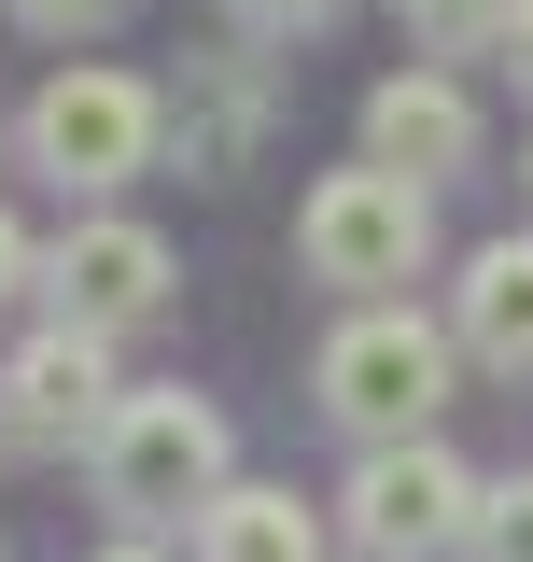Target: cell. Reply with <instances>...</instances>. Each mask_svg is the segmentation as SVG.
<instances>
[{
    "label": "cell",
    "mask_w": 533,
    "mask_h": 562,
    "mask_svg": "<svg viewBox=\"0 0 533 562\" xmlns=\"http://www.w3.org/2000/svg\"><path fill=\"white\" fill-rule=\"evenodd\" d=\"M450 366H464V338L450 324H421L407 295H379V310H351L324 338V422L337 436H365V450H407V436H435V408H450Z\"/></svg>",
    "instance_id": "1"
},
{
    "label": "cell",
    "mask_w": 533,
    "mask_h": 562,
    "mask_svg": "<svg viewBox=\"0 0 533 562\" xmlns=\"http://www.w3.org/2000/svg\"><path fill=\"white\" fill-rule=\"evenodd\" d=\"M421 254H435V183H407V169H324L295 198V268L337 281L351 310H379L394 281H421Z\"/></svg>",
    "instance_id": "2"
},
{
    "label": "cell",
    "mask_w": 533,
    "mask_h": 562,
    "mask_svg": "<svg viewBox=\"0 0 533 562\" xmlns=\"http://www.w3.org/2000/svg\"><path fill=\"white\" fill-rule=\"evenodd\" d=\"M84 464H99V506H127V520H183V506H225V408H211V394H183V380H140L127 408L99 422V450H84Z\"/></svg>",
    "instance_id": "3"
},
{
    "label": "cell",
    "mask_w": 533,
    "mask_h": 562,
    "mask_svg": "<svg viewBox=\"0 0 533 562\" xmlns=\"http://www.w3.org/2000/svg\"><path fill=\"white\" fill-rule=\"evenodd\" d=\"M155 140H169V99H155L140 70H113V57L43 70V99H29V169H43V183H70V198L140 183V169H155Z\"/></svg>",
    "instance_id": "4"
},
{
    "label": "cell",
    "mask_w": 533,
    "mask_h": 562,
    "mask_svg": "<svg viewBox=\"0 0 533 562\" xmlns=\"http://www.w3.org/2000/svg\"><path fill=\"white\" fill-rule=\"evenodd\" d=\"M337 506H351V549L365 562H450V549H477V506H491V492H477L435 436H407V450H365Z\"/></svg>",
    "instance_id": "5"
},
{
    "label": "cell",
    "mask_w": 533,
    "mask_h": 562,
    "mask_svg": "<svg viewBox=\"0 0 533 562\" xmlns=\"http://www.w3.org/2000/svg\"><path fill=\"white\" fill-rule=\"evenodd\" d=\"M113 408H127V380H113V338H99V324H29V338H14V366H0V422H14V436L99 450Z\"/></svg>",
    "instance_id": "6"
},
{
    "label": "cell",
    "mask_w": 533,
    "mask_h": 562,
    "mask_svg": "<svg viewBox=\"0 0 533 562\" xmlns=\"http://www.w3.org/2000/svg\"><path fill=\"white\" fill-rule=\"evenodd\" d=\"M43 281H57V324H99V338H127V324H155L169 310V239L140 225V211H84L57 254H43Z\"/></svg>",
    "instance_id": "7"
},
{
    "label": "cell",
    "mask_w": 533,
    "mask_h": 562,
    "mask_svg": "<svg viewBox=\"0 0 533 562\" xmlns=\"http://www.w3.org/2000/svg\"><path fill=\"white\" fill-rule=\"evenodd\" d=\"M365 169H407V183H450V169H477V99H464L435 57L379 70V85H365Z\"/></svg>",
    "instance_id": "8"
},
{
    "label": "cell",
    "mask_w": 533,
    "mask_h": 562,
    "mask_svg": "<svg viewBox=\"0 0 533 562\" xmlns=\"http://www.w3.org/2000/svg\"><path fill=\"white\" fill-rule=\"evenodd\" d=\"M450 338H464V366H491V380H533V239H477L464 254Z\"/></svg>",
    "instance_id": "9"
},
{
    "label": "cell",
    "mask_w": 533,
    "mask_h": 562,
    "mask_svg": "<svg viewBox=\"0 0 533 562\" xmlns=\"http://www.w3.org/2000/svg\"><path fill=\"white\" fill-rule=\"evenodd\" d=\"M197 562H324V520H309L295 492H253V479H239L197 520Z\"/></svg>",
    "instance_id": "10"
},
{
    "label": "cell",
    "mask_w": 533,
    "mask_h": 562,
    "mask_svg": "<svg viewBox=\"0 0 533 562\" xmlns=\"http://www.w3.org/2000/svg\"><path fill=\"white\" fill-rule=\"evenodd\" d=\"M520 14H533V0H394V29H407L435 70H450V57H491V43H520Z\"/></svg>",
    "instance_id": "11"
},
{
    "label": "cell",
    "mask_w": 533,
    "mask_h": 562,
    "mask_svg": "<svg viewBox=\"0 0 533 562\" xmlns=\"http://www.w3.org/2000/svg\"><path fill=\"white\" fill-rule=\"evenodd\" d=\"M477 562H533V479H491V506H477Z\"/></svg>",
    "instance_id": "12"
},
{
    "label": "cell",
    "mask_w": 533,
    "mask_h": 562,
    "mask_svg": "<svg viewBox=\"0 0 533 562\" xmlns=\"http://www.w3.org/2000/svg\"><path fill=\"white\" fill-rule=\"evenodd\" d=\"M127 0H14V29H43V43H84V29H113Z\"/></svg>",
    "instance_id": "13"
},
{
    "label": "cell",
    "mask_w": 533,
    "mask_h": 562,
    "mask_svg": "<svg viewBox=\"0 0 533 562\" xmlns=\"http://www.w3.org/2000/svg\"><path fill=\"white\" fill-rule=\"evenodd\" d=\"M225 14H239V29H266V43H295V29H324L337 0H225Z\"/></svg>",
    "instance_id": "14"
},
{
    "label": "cell",
    "mask_w": 533,
    "mask_h": 562,
    "mask_svg": "<svg viewBox=\"0 0 533 562\" xmlns=\"http://www.w3.org/2000/svg\"><path fill=\"white\" fill-rule=\"evenodd\" d=\"M29 281H43V254H29V225H14V211H0V310H14V295H29Z\"/></svg>",
    "instance_id": "15"
},
{
    "label": "cell",
    "mask_w": 533,
    "mask_h": 562,
    "mask_svg": "<svg viewBox=\"0 0 533 562\" xmlns=\"http://www.w3.org/2000/svg\"><path fill=\"white\" fill-rule=\"evenodd\" d=\"M506 57H520V85H533V14H520V43H506Z\"/></svg>",
    "instance_id": "16"
},
{
    "label": "cell",
    "mask_w": 533,
    "mask_h": 562,
    "mask_svg": "<svg viewBox=\"0 0 533 562\" xmlns=\"http://www.w3.org/2000/svg\"><path fill=\"white\" fill-rule=\"evenodd\" d=\"M99 562H155V549H99Z\"/></svg>",
    "instance_id": "17"
},
{
    "label": "cell",
    "mask_w": 533,
    "mask_h": 562,
    "mask_svg": "<svg viewBox=\"0 0 533 562\" xmlns=\"http://www.w3.org/2000/svg\"><path fill=\"white\" fill-rule=\"evenodd\" d=\"M0 436H14V422H0Z\"/></svg>",
    "instance_id": "18"
}]
</instances>
